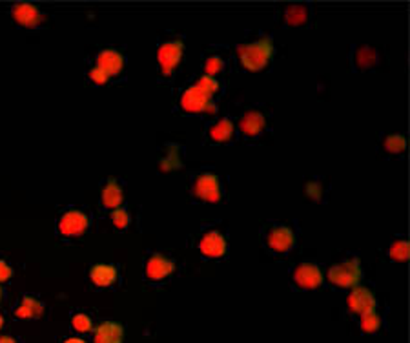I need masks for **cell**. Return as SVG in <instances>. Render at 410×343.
<instances>
[{
	"label": "cell",
	"mask_w": 410,
	"mask_h": 343,
	"mask_svg": "<svg viewBox=\"0 0 410 343\" xmlns=\"http://www.w3.org/2000/svg\"><path fill=\"white\" fill-rule=\"evenodd\" d=\"M234 62L243 74H261L272 68L277 55L276 39L264 29H248L234 44Z\"/></svg>",
	"instance_id": "6da1fadb"
},
{
	"label": "cell",
	"mask_w": 410,
	"mask_h": 343,
	"mask_svg": "<svg viewBox=\"0 0 410 343\" xmlns=\"http://www.w3.org/2000/svg\"><path fill=\"white\" fill-rule=\"evenodd\" d=\"M301 225L297 219L264 221L259 229V239L264 250L276 257H284L292 254L299 245Z\"/></svg>",
	"instance_id": "7a4b0ae2"
},
{
	"label": "cell",
	"mask_w": 410,
	"mask_h": 343,
	"mask_svg": "<svg viewBox=\"0 0 410 343\" xmlns=\"http://www.w3.org/2000/svg\"><path fill=\"white\" fill-rule=\"evenodd\" d=\"M190 197L195 204L226 203V179L217 168L203 166L190 181Z\"/></svg>",
	"instance_id": "3957f363"
},
{
	"label": "cell",
	"mask_w": 410,
	"mask_h": 343,
	"mask_svg": "<svg viewBox=\"0 0 410 343\" xmlns=\"http://www.w3.org/2000/svg\"><path fill=\"white\" fill-rule=\"evenodd\" d=\"M195 247H197L199 256L203 259H208V262H223V259H226L230 256V232H228V227L223 225L221 221L201 227Z\"/></svg>",
	"instance_id": "277c9868"
},
{
	"label": "cell",
	"mask_w": 410,
	"mask_h": 343,
	"mask_svg": "<svg viewBox=\"0 0 410 343\" xmlns=\"http://www.w3.org/2000/svg\"><path fill=\"white\" fill-rule=\"evenodd\" d=\"M237 141L243 143H259L264 135L272 130V111L263 104H252L241 111L236 121Z\"/></svg>",
	"instance_id": "5b68a950"
},
{
	"label": "cell",
	"mask_w": 410,
	"mask_h": 343,
	"mask_svg": "<svg viewBox=\"0 0 410 343\" xmlns=\"http://www.w3.org/2000/svg\"><path fill=\"white\" fill-rule=\"evenodd\" d=\"M186 39L183 33H166L157 41V71L161 81H170L179 70Z\"/></svg>",
	"instance_id": "8992f818"
},
{
	"label": "cell",
	"mask_w": 410,
	"mask_h": 343,
	"mask_svg": "<svg viewBox=\"0 0 410 343\" xmlns=\"http://www.w3.org/2000/svg\"><path fill=\"white\" fill-rule=\"evenodd\" d=\"M94 225V214L84 207H68L59 214L55 221V234L62 242H74L90 232Z\"/></svg>",
	"instance_id": "52a82bcc"
},
{
	"label": "cell",
	"mask_w": 410,
	"mask_h": 343,
	"mask_svg": "<svg viewBox=\"0 0 410 343\" xmlns=\"http://www.w3.org/2000/svg\"><path fill=\"white\" fill-rule=\"evenodd\" d=\"M325 279L334 289L341 290H350L361 285L363 265L358 254H349L346 257L330 265V269L325 272Z\"/></svg>",
	"instance_id": "ba28073f"
},
{
	"label": "cell",
	"mask_w": 410,
	"mask_h": 343,
	"mask_svg": "<svg viewBox=\"0 0 410 343\" xmlns=\"http://www.w3.org/2000/svg\"><path fill=\"white\" fill-rule=\"evenodd\" d=\"M177 110L183 115H191V117L214 119L219 114V102L199 90L195 84H190L181 94Z\"/></svg>",
	"instance_id": "9c48e42d"
},
{
	"label": "cell",
	"mask_w": 410,
	"mask_h": 343,
	"mask_svg": "<svg viewBox=\"0 0 410 343\" xmlns=\"http://www.w3.org/2000/svg\"><path fill=\"white\" fill-rule=\"evenodd\" d=\"M231 62H234V55H231L230 46L211 44L201 55V70H203V75L221 79V75L230 70Z\"/></svg>",
	"instance_id": "30bf717a"
},
{
	"label": "cell",
	"mask_w": 410,
	"mask_h": 343,
	"mask_svg": "<svg viewBox=\"0 0 410 343\" xmlns=\"http://www.w3.org/2000/svg\"><path fill=\"white\" fill-rule=\"evenodd\" d=\"M325 283V270L317 262H301L290 270V285L296 290H317Z\"/></svg>",
	"instance_id": "8fae6325"
},
{
	"label": "cell",
	"mask_w": 410,
	"mask_h": 343,
	"mask_svg": "<svg viewBox=\"0 0 410 343\" xmlns=\"http://www.w3.org/2000/svg\"><path fill=\"white\" fill-rule=\"evenodd\" d=\"M177 270V263L171 256L164 252H150L144 259V269H142V278L151 285H159L170 279Z\"/></svg>",
	"instance_id": "7c38bea8"
},
{
	"label": "cell",
	"mask_w": 410,
	"mask_h": 343,
	"mask_svg": "<svg viewBox=\"0 0 410 343\" xmlns=\"http://www.w3.org/2000/svg\"><path fill=\"white\" fill-rule=\"evenodd\" d=\"M234 143H237V128L231 115H223V117L211 121L204 130L203 144H208V146H230Z\"/></svg>",
	"instance_id": "4fadbf2b"
},
{
	"label": "cell",
	"mask_w": 410,
	"mask_h": 343,
	"mask_svg": "<svg viewBox=\"0 0 410 343\" xmlns=\"http://www.w3.org/2000/svg\"><path fill=\"white\" fill-rule=\"evenodd\" d=\"M349 66L352 74H370L381 64L379 49L372 44H352L349 49Z\"/></svg>",
	"instance_id": "5bb4252c"
},
{
	"label": "cell",
	"mask_w": 410,
	"mask_h": 343,
	"mask_svg": "<svg viewBox=\"0 0 410 343\" xmlns=\"http://www.w3.org/2000/svg\"><path fill=\"white\" fill-rule=\"evenodd\" d=\"M281 28H312L314 9L312 4H286L277 13Z\"/></svg>",
	"instance_id": "9a60e30c"
},
{
	"label": "cell",
	"mask_w": 410,
	"mask_h": 343,
	"mask_svg": "<svg viewBox=\"0 0 410 343\" xmlns=\"http://www.w3.org/2000/svg\"><path fill=\"white\" fill-rule=\"evenodd\" d=\"M94 66H97L99 70L104 71L111 81V79L121 77L126 71V55L117 48H102L95 55Z\"/></svg>",
	"instance_id": "2e32d148"
},
{
	"label": "cell",
	"mask_w": 410,
	"mask_h": 343,
	"mask_svg": "<svg viewBox=\"0 0 410 343\" xmlns=\"http://www.w3.org/2000/svg\"><path fill=\"white\" fill-rule=\"evenodd\" d=\"M11 19L19 28L39 29L44 26L46 13L39 6L29 4V2H16L11 8Z\"/></svg>",
	"instance_id": "e0dca14e"
},
{
	"label": "cell",
	"mask_w": 410,
	"mask_h": 343,
	"mask_svg": "<svg viewBox=\"0 0 410 343\" xmlns=\"http://www.w3.org/2000/svg\"><path fill=\"white\" fill-rule=\"evenodd\" d=\"M409 150V137L401 131H385L379 135L378 151L385 159H403Z\"/></svg>",
	"instance_id": "ac0fdd59"
},
{
	"label": "cell",
	"mask_w": 410,
	"mask_h": 343,
	"mask_svg": "<svg viewBox=\"0 0 410 343\" xmlns=\"http://www.w3.org/2000/svg\"><path fill=\"white\" fill-rule=\"evenodd\" d=\"M124 183L117 177H108L101 183V196H99V204H101V209L111 210L121 209L124 207Z\"/></svg>",
	"instance_id": "d6986e66"
},
{
	"label": "cell",
	"mask_w": 410,
	"mask_h": 343,
	"mask_svg": "<svg viewBox=\"0 0 410 343\" xmlns=\"http://www.w3.org/2000/svg\"><path fill=\"white\" fill-rule=\"evenodd\" d=\"M88 278L97 289H115L121 283V267L117 263H95Z\"/></svg>",
	"instance_id": "ffe728a7"
},
{
	"label": "cell",
	"mask_w": 410,
	"mask_h": 343,
	"mask_svg": "<svg viewBox=\"0 0 410 343\" xmlns=\"http://www.w3.org/2000/svg\"><path fill=\"white\" fill-rule=\"evenodd\" d=\"M346 309H349L352 314L361 316L365 312L374 311L378 309V299H376V294L372 292V289L365 285H358L350 289V294L346 298Z\"/></svg>",
	"instance_id": "44dd1931"
},
{
	"label": "cell",
	"mask_w": 410,
	"mask_h": 343,
	"mask_svg": "<svg viewBox=\"0 0 410 343\" xmlns=\"http://www.w3.org/2000/svg\"><path fill=\"white\" fill-rule=\"evenodd\" d=\"M330 181L323 176H312L305 183V196L314 204H326L330 196Z\"/></svg>",
	"instance_id": "7402d4cb"
},
{
	"label": "cell",
	"mask_w": 410,
	"mask_h": 343,
	"mask_svg": "<svg viewBox=\"0 0 410 343\" xmlns=\"http://www.w3.org/2000/svg\"><path fill=\"white\" fill-rule=\"evenodd\" d=\"M184 161V148L177 143L164 144L163 156L159 159V172L168 174V172H175L183 168Z\"/></svg>",
	"instance_id": "603a6c76"
},
{
	"label": "cell",
	"mask_w": 410,
	"mask_h": 343,
	"mask_svg": "<svg viewBox=\"0 0 410 343\" xmlns=\"http://www.w3.org/2000/svg\"><path fill=\"white\" fill-rule=\"evenodd\" d=\"M16 319H39L44 314V303L33 294H24L13 309Z\"/></svg>",
	"instance_id": "cb8c5ba5"
},
{
	"label": "cell",
	"mask_w": 410,
	"mask_h": 343,
	"mask_svg": "<svg viewBox=\"0 0 410 343\" xmlns=\"http://www.w3.org/2000/svg\"><path fill=\"white\" fill-rule=\"evenodd\" d=\"M124 342V329L117 322H102L94 329V343H122Z\"/></svg>",
	"instance_id": "d4e9b609"
},
{
	"label": "cell",
	"mask_w": 410,
	"mask_h": 343,
	"mask_svg": "<svg viewBox=\"0 0 410 343\" xmlns=\"http://www.w3.org/2000/svg\"><path fill=\"white\" fill-rule=\"evenodd\" d=\"M386 257L392 263H406L410 257V239L405 234H396L386 247Z\"/></svg>",
	"instance_id": "484cf974"
},
{
	"label": "cell",
	"mask_w": 410,
	"mask_h": 343,
	"mask_svg": "<svg viewBox=\"0 0 410 343\" xmlns=\"http://www.w3.org/2000/svg\"><path fill=\"white\" fill-rule=\"evenodd\" d=\"M194 84L197 86L199 90H203L206 95H210L211 99H216L217 102L221 101V97H223L224 91H226V84H224L223 79L208 77V75H203V74L195 79Z\"/></svg>",
	"instance_id": "4316f807"
},
{
	"label": "cell",
	"mask_w": 410,
	"mask_h": 343,
	"mask_svg": "<svg viewBox=\"0 0 410 343\" xmlns=\"http://www.w3.org/2000/svg\"><path fill=\"white\" fill-rule=\"evenodd\" d=\"M383 327V318L379 314L378 309L374 311L365 312V314L359 316V329H361L363 334H376L379 332V329Z\"/></svg>",
	"instance_id": "83f0119b"
},
{
	"label": "cell",
	"mask_w": 410,
	"mask_h": 343,
	"mask_svg": "<svg viewBox=\"0 0 410 343\" xmlns=\"http://www.w3.org/2000/svg\"><path fill=\"white\" fill-rule=\"evenodd\" d=\"M110 223L117 232H126L131 227V214L126 207L115 209L110 212Z\"/></svg>",
	"instance_id": "f1b7e54d"
},
{
	"label": "cell",
	"mask_w": 410,
	"mask_h": 343,
	"mask_svg": "<svg viewBox=\"0 0 410 343\" xmlns=\"http://www.w3.org/2000/svg\"><path fill=\"white\" fill-rule=\"evenodd\" d=\"M71 329H74L77 334H90L94 332V319H91L90 314L86 312H75L71 316Z\"/></svg>",
	"instance_id": "f546056e"
},
{
	"label": "cell",
	"mask_w": 410,
	"mask_h": 343,
	"mask_svg": "<svg viewBox=\"0 0 410 343\" xmlns=\"http://www.w3.org/2000/svg\"><path fill=\"white\" fill-rule=\"evenodd\" d=\"M86 79H88V82L94 86H106L110 82V77H108L104 71L99 70L97 66H91L90 70H88V74H86Z\"/></svg>",
	"instance_id": "4dcf8cb0"
},
{
	"label": "cell",
	"mask_w": 410,
	"mask_h": 343,
	"mask_svg": "<svg viewBox=\"0 0 410 343\" xmlns=\"http://www.w3.org/2000/svg\"><path fill=\"white\" fill-rule=\"evenodd\" d=\"M13 278V269L8 262L4 259H0V285Z\"/></svg>",
	"instance_id": "1f68e13d"
},
{
	"label": "cell",
	"mask_w": 410,
	"mask_h": 343,
	"mask_svg": "<svg viewBox=\"0 0 410 343\" xmlns=\"http://www.w3.org/2000/svg\"><path fill=\"white\" fill-rule=\"evenodd\" d=\"M62 343H88L86 339L79 338V336H71V338H66Z\"/></svg>",
	"instance_id": "d6a6232c"
},
{
	"label": "cell",
	"mask_w": 410,
	"mask_h": 343,
	"mask_svg": "<svg viewBox=\"0 0 410 343\" xmlns=\"http://www.w3.org/2000/svg\"><path fill=\"white\" fill-rule=\"evenodd\" d=\"M0 343H19L13 336H0Z\"/></svg>",
	"instance_id": "836d02e7"
},
{
	"label": "cell",
	"mask_w": 410,
	"mask_h": 343,
	"mask_svg": "<svg viewBox=\"0 0 410 343\" xmlns=\"http://www.w3.org/2000/svg\"><path fill=\"white\" fill-rule=\"evenodd\" d=\"M2 327H4V314L0 312V331H2Z\"/></svg>",
	"instance_id": "e575fe53"
},
{
	"label": "cell",
	"mask_w": 410,
	"mask_h": 343,
	"mask_svg": "<svg viewBox=\"0 0 410 343\" xmlns=\"http://www.w3.org/2000/svg\"><path fill=\"white\" fill-rule=\"evenodd\" d=\"M2 299H4V289L0 287V303H2Z\"/></svg>",
	"instance_id": "d590c367"
}]
</instances>
